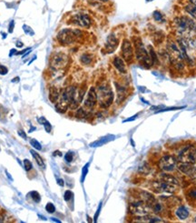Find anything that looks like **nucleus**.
Returning <instances> with one entry per match:
<instances>
[{
  "instance_id": "1",
  "label": "nucleus",
  "mask_w": 196,
  "mask_h": 223,
  "mask_svg": "<svg viewBox=\"0 0 196 223\" xmlns=\"http://www.w3.org/2000/svg\"><path fill=\"white\" fill-rule=\"evenodd\" d=\"M57 40L63 46H69L83 37V32L75 28H64L57 34Z\"/></svg>"
},
{
  "instance_id": "2",
  "label": "nucleus",
  "mask_w": 196,
  "mask_h": 223,
  "mask_svg": "<svg viewBox=\"0 0 196 223\" xmlns=\"http://www.w3.org/2000/svg\"><path fill=\"white\" fill-rule=\"evenodd\" d=\"M134 43H135V53L137 60L139 63L143 66L144 68H151L154 65L151 59V57L149 55L148 50L145 48L143 43L142 42L140 37H135L134 38Z\"/></svg>"
},
{
  "instance_id": "3",
  "label": "nucleus",
  "mask_w": 196,
  "mask_h": 223,
  "mask_svg": "<svg viewBox=\"0 0 196 223\" xmlns=\"http://www.w3.org/2000/svg\"><path fill=\"white\" fill-rule=\"evenodd\" d=\"M75 90H76V87H69L67 88H65L63 91V93L60 96V99L57 102L56 107H55L58 111H60V112H64V111L67 109V107H70V105L72 104L74 100Z\"/></svg>"
},
{
  "instance_id": "4",
  "label": "nucleus",
  "mask_w": 196,
  "mask_h": 223,
  "mask_svg": "<svg viewBox=\"0 0 196 223\" xmlns=\"http://www.w3.org/2000/svg\"><path fill=\"white\" fill-rule=\"evenodd\" d=\"M174 25L180 34H190L196 28V24L192 18L186 16L176 17L174 19Z\"/></svg>"
},
{
  "instance_id": "5",
  "label": "nucleus",
  "mask_w": 196,
  "mask_h": 223,
  "mask_svg": "<svg viewBox=\"0 0 196 223\" xmlns=\"http://www.w3.org/2000/svg\"><path fill=\"white\" fill-rule=\"evenodd\" d=\"M97 100L102 107H108L114 100V93L108 85L99 87L97 93Z\"/></svg>"
},
{
  "instance_id": "6",
  "label": "nucleus",
  "mask_w": 196,
  "mask_h": 223,
  "mask_svg": "<svg viewBox=\"0 0 196 223\" xmlns=\"http://www.w3.org/2000/svg\"><path fill=\"white\" fill-rule=\"evenodd\" d=\"M68 63V57L62 52L55 53L50 59V68L53 70H61Z\"/></svg>"
},
{
  "instance_id": "7",
  "label": "nucleus",
  "mask_w": 196,
  "mask_h": 223,
  "mask_svg": "<svg viewBox=\"0 0 196 223\" xmlns=\"http://www.w3.org/2000/svg\"><path fill=\"white\" fill-rule=\"evenodd\" d=\"M121 54L123 57V59L126 63H131L134 59L135 56V49L133 48V45L129 39H124L122 43L121 48Z\"/></svg>"
},
{
  "instance_id": "8",
  "label": "nucleus",
  "mask_w": 196,
  "mask_h": 223,
  "mask_svg": "<svg viewBox=\"0 0 196 223\" xmlns=\"http://www.w3.org/2000/svg\"><path fill=\"white\" fill-rule=\"evenodd\" d=\"M129 210L131 214L135 215L137 217H142V216H145L149 214L151 208L149 207L147 203L143 202V201H138V202H135L131 204Z\"/></svg>"
},
{
  "instance_id": "9",
  "label": "nucleus",
  "mask_w": 196,
  "mask_h": 223,
  "mask_svg": "<svg viewBox=\"0 0 196 223\" xmlns=\"http://www.w3.org/2000/svg\"><path fill=\"white\" fill-rule=\"evenodd\" d=\"M70 23L73 25H75L77 27H80V28H90V26L92 24V20H91L90 16L86 14H76L71 17Z\"/></svg>"
},
{
  "instance_id": "10",
  "label": "nucleus",
  "mask_w": 196,
  "mask_h": 223,
  "mask_svg": "<svg viewBox=\"0 0 196 223\" xmlns=\"http://www.w3.org/2000/svg\"><path fill=\"white\" fill-rule=\"evenodd\" d=\"M152 189L155 192L158 193H173L176 190L175 185L168 183L164 180L154 182L152 183Z\"/></svg>"
},
{
  "instance_id": "11",
  "label": "nucleus",
  "mask_w": 196,
  "mask_h": 223,
  "mask_svg": "<svg viewBox=\"0 0 196 223\" xmlns=\"http://www.w3.org/2000/svg\"><path fill=\"white\" fill-rule=\"evenodd\" d=\"M176 166V160L172 156L165 155L160 160L159 167L164 171H172Z\"/></svg>"
},
{
  "instance_id": "12",
  "label": "nucleus",
  "mask_w": 196,
  "mask_h": 223,
  "mask_svg": "<svg viewBox=\"0 0 196 223\" xmlns=\"http://www.w3.org/2000/svg\"><path fill=\"white\" fill-rule=\"evenodd\" d=\"M179 159L181 160V161L193 164L196 161V150L191 147H188L180 153Z\"/></svg>"
},
{
  "instance_id": "13",
  "label": "nucleus",
  "mask_w": 196,
  "mask_h": 223,
  "mask_svg": "<svg viewBox=\"0 0 196 223\" xmlns=\"http://www.w3.org/2000/svg\"><path fill=\"white\" fill-rule=\"evenodd\" d=\"M178 168L183 173L189 176L194 183H196V167H194L192 163L183 162L180 164Z\"/></svg>"
},
{
  "instance_id": "14",
  "label": "nucleus",
  "mask_w": 196,
  "mask_h": 223,
  "mask_svg": "<svg viewBox=\"0 0 196 223\" xmlns=\"http://www.w3.org/2000/svg\"><path fill=\"white\" fill-rule=\"evenodd\" d=\"M96 102H97V92L94 87H91L84 100V107L88 109H92L95 106Z\"/></svg>"
},
{
  "instance_id": "15",
  "label": "nucleus",
  "mask_w": 196,
  "mask_h": 223,
  "mask_svg": "<svg viewBox=\"0 0 196 223\" xmlns=\"http://www.w3.org/2000/svg\"><path fill=\"white\" fill-rule=\"evenodd\" d=\"M118 43H119L118 38L114 34L109 35V37H107V40H106V44H105V48H106L107 52L108 53L114 52L118 46Z\"/></svg>"
},
{
  "instance_id": "16",
  "label": "nucleus",
  "mask_w": 196,
  "mask_h": 223,
  "mask_svg": "<svg viewBox=\"0 0 196 223\" xmlns=\"http://www.w3.org/2000/svg\"><path fill=\"white\" fill-rule=\"evenodd\" d=\"M113 65L115 66V68L122 74H126L127 73V69H126V65L125 61L121 58L120 57H115L113 60Z\"/></svg>"
},
{
  "instance_id": "17",
  "label": "nucleus",
  "mask_w": 196,
  "mask_h": 223,
  "mask_svg": "<svg viewBox=\"0 0 196 223\" xmlns=\"http://www.w3.org/2000/svg\"><path fill=\"white\" fill-rule=\"evenodd\" d=\"M115 139V137L114 135H107V136H104V137L99 139L98 140H96V141L91 143V144H90V147H92V148L100 147V146H103V145L108 143L109 141H111V140H113V139Z\"/></svg>"
},
{
  "instance_id": "18",
  "label": "nucleus",
  "mask_w": 196,
  "mask_h": 223,
  "mask_svg": "<svg viewBox=\"0 0 196 223\" xmlns=\"http://www.w3.org/2000/svg\"><path fill=\"white\" fill-rule=\"evenodd\" d=\"M116 86V91H117V99L116 102L117 103H121L126 97V88L123 86H120L118 83H115Z\"/></svg>"
},
{
  "instance_id": "19",
  "label": "nucleus",
  "mask_w": 196,
  "mask_h": 223,
  "mask_svg": "<svg viewBox=\"0 0 196 223\" xmlns=\"http://www.w3.org/2000/svg\"><path fill=\"white\" fill-rule=\"evenodd\" d=\"M176 216L180 219H185L188 218L189 216V211L188 210L183 207V206H181L179 207L177 210H176Z\"/></svg>"
},
{
  "instance_id": "20",
  "label": "nucleus",
  "mask_w": 196,
  "mask_h": 223,
  "mask_svg": "<svg viewBox=\"0 0 196 223\" xmlns=\"http://www.w3.org/2000/svg\"><path fill=\"white\" fill-rule=\"evenodd\" d=\"M59 98V91L58 89L55 87H50L49 90V99L51 100V102L55 103L57 102V99Z\"/></svg>"
},
{
  "instance_id": "21",
  "label": "nucleus",
  "mask_w": 196,
  "mask_h": 223,
  "mask_svg": "<svg viewBox=\"0 0 196 223\" xmlns=\"http://www.w3.org/2000/svg\"><path fill=\"white\" fill-rule=\"evenodd\" d=\"M30 153L32 154V156L34 157L35 160L36 161V163L38 164V166H39V167H41V168H43V169H45V167H46L45 162H44L43 159L40 157V155H39L37 152H36L34 149H31V150H30Z\"/></svg>"
},
{
  "instance_id": "22",
  "label": "nucleus",
  "mask_w": 196,
  "mask_h": 223,
  "mask_svg": "<svg viewBox=\"0 0 196 223\" xmlns=\"http://www.w3.org/2000/svg\"><path fill=\"white\" fill-rule=\"evenodd\" d=\"M80 61L83 65L84 66H88L92 63L93 61V56L88 54V53H84L80 57Z\"/></svg>"
},
{
  "instance_id": "23",
  "label": "nucleus",
  "mask_w": 196,
  "mask_h": 223,
  "mask_svg": "<svg viewBox=\"0 0 196 223\" xmlns=\"http://www.w3.org/2000/svg\"><path fill=\"white\" fill-rule=\"evenodd\" d=\"M160 178H162V180H164L168 183L173 184V185H178V181L175 178H173L171 175H167V174H161Z\"/></svg>"
},
{
  "instance_id": "24",
  "label": "nucleus",
  "mask_w": 196,
  "mask_h": 223,
  "mask_svg": "<svg viewBox=\"0 0 196 223\" xmlns=\"http://www.w3.org/2000/svg\"><path fill=\"white\" fill-rule=\"evenodd\" d=\"M184 10L192 17V18H195L196 19V6L189 3L187 4L185 7H184Z\"/></svg>"
},
{
  "instance_id": "25",
  "label": "nucleus",
  "mask_w": 196,
  "mask_h": 223,
  "mask_svg": "<svg viewBox=\"0 0 196 223\" xmlns=\"http://www.w3.org/2000/svg\"><path fill=\"white\" fill-rule=\"evenodd\" d=\"M37 121H38L41 125H43L44 127H45V129H46L47 132H50V131H51V129H52L51 124L49 123V121H47L44 117H41V118L37 119Z\"/></svg>"
},
{
  "instance_id": "26",
  "label": "nucleus",
  "mask_w": 196,
  "mask_h": 223,
  "mask_svg": "<svg viewBox=\"0 0 196 223\" xmlns=\"http://www.w3.org/2000/svg\"><path fill=\"white\" fill-rule=\"evenodd\" d=\"M152 16H154V19L156 22H158V23H163V22L165 20L163 15L160 11H158V10H156V11L154 12V14H152Z\"/></svg>"
},
{
  "instance_id": "27",
  "label": "nucleus",
  "mask_w": 196,
  "mask_h": 223,
  "mask_svg": "<svg viewBox=\"0 0 196 223\" xmlns=\"http://www.w3.org/2000/svg\"><path fill=\"white\" fill-rule=\"evenodd\" d=\"M89 166H90V163H86L83 169H82V176H81V182L83 183L85 180V177L87 175V173H88V169H89Z\"/></svg>"
},
{
  "instance_id": "28",
  "label": "nucleus",
  "mask_w": 196,
  "mask_h": 223,
  "mask_svg": "<svg viewBox=\"0 0 196 223\" xmlns=\"http://www.w3.org/2000/svg\"><path fill=\"white\" fill-rule=\"evenodd\" d=\"M30 144H31V146H32L35 149H36V150H41V149H42L41 144H40L36 139H32L30 140Z\"/></svg>"
},
{
  "instance_id": "29",
  "label": "nucleus",
  "mask_w": 196,
  "mask_h": 223,
  "mask_svg": "<svg viewBox=\"0 0 196 223\" xmlns=\"http://www.w3.org/2000/svg\"><path fill=\"white\" fill-rule=\"evenodd\" d=\"M29 195H30V196L32 197V198L35 200V202H36V203L40 202L41 197H40V195H39V193H38L37 191H32V192L29 193Z\"/></svg>"
},
{
  "instance_id": "30",
  "label": "nucleus",
  "mask_w": 196,
  "mask_h": 223,
  "mask_svg": "<svg viewBox=\"0 0 196 223\" xmlns=\"http://www.w3.org/2000/svg\"><path fill=\"white\" fill-rule=\"evenodd\" d=\"M185 107H166L164 109H160L157 111V113H160V112H165V111H171V110H178V109H182V108H184Z\"/></svg>"
},
{
  "instance_id": "31",
  "label": "nucleus",
  "mask_w": 196,
  "mask_h": 223,
  "mask_svg": "<svg viewBox=\"0 0 196 223\" xmlns=\"http://www.w3.org/2000/svg\"><path fill=\"white\" fill-rule=\"evenodd\" d=\"M73 196H74V194H73V192L71 190H67L64 192V198L65 201H69V200L73 198Z\"/></svg>"
},
{
  "instance_id": "32",
  "label": "nucleus",
  "mask_w": 196,
  "mask_h": 223,
  "mask_svg": "<svg viewBox=\"0 0 196 223\" xmlns=\"http://www.w3.org/2000/svg\"><path fill=\"white\" fill-rule=\"evenodd\" d=\"M73 158H74V155H73V153H72V152H67V154L64 155V160L67 161V163L72 162Z\"/></svg>"
},
{
  "instance_id": "33",
  "label": "nucleus",
  "mask_w": 196,
  "mask_h": 223,
  "mask_svg": "<svg viewBox=\"0 0 196 223\" xmlns=\"http://www.w3.org/2000/svg\"><path fill=\"white\" fill-rule=\"evenodd\" d=\"M46 210L48 213H54L55 211V207L53 203H47L46 206Z\"/></svg>"
},
{
  "instance_id": "34",
  "label": "nucleus",
  "mask_w": 196,
  "mask_h": 223,
  "mask_svg": "<svg viewBox=\"0 0 196 223\" xmlns=\"http://www.w3.org/2000/svg\"><path fill=\"white\" fill-rule=\"evenodd\" d=\"M24 167H25V169H26V170H27V171H29L30 169H32V163L30 162V160H24Z\"/></svg>"
},
{
  "instance_id": "35",
  "label": "nucleus",
  "mask_w": 196,
  "mask_h": 223,
  "mask_svg": "<svg viewBox=\"0 0 196 223\" xmlns=\"http://www.w3.org/2000/svg\"><path fill=\"white\" fill-rule=\"evenodd\" d=\"M7 72H8V69L7 66L0 65V75H7Z\"/></svg>"
},
{
  "instance_id": "36",
  "label": "nucleus",
  "mask_w": 196,
  "mask_h": 223,
  "mask_svg": "<svg viewBox=\"0 0 196 223\" xmlns=\"http://www.w3.org/2000/svg\"><path fill=\"white\" fill-rule=\"evenodd\" d=\"M24 28V30H25V32H26V34H27V35H30V36H33L34 35V32H33V30L29 28V27H27V26H24L23 27Z\"/></svg>"
},
{
  "instance_id": "37",
  "label": "nucleus",
  "mask_w": 196,
  "mask_h": 223,
  "mask_svg": "<svg viewBox=\"0 0 196 223\" xmlns=\"http://www.w3.org/2000/svg\"><path fill=\"white\" fill-rule=\"evenodd\" d=\"M14 27H15V22H14V20H12V21L10 22L9 28H8L9 33H12V32H13V30H14Z\"/></svg>"
},
{
  "instance_id": "38",
  "label": "nucleus",
  "mask_w": 196,
  "mask_h": 223,
  "mask_svg": "<svg viewBox=\"0 0 196 223\" xmlns=\"http://www.w3.org/2000/svg\"><path fill=\"white\" fill-rule=\"evenodd\" d=\"M18 135L20 136V137H22L24 139H27V135H26V133H25V131H23V130H18Z\"/></svg>"
},
{
  "instance_id": "39",
  "label": "nucleus",
  "mask_w": 196,
  "mask_h": 223,
  "mask_svg": "<svg viewBox=\"0 0 196 223\" xmlns=\"http://www.w3.org/2000/svg\"><path fill=\"white\" fill-rule=\"evenodd\" d=\"M101 207H102V203H100V205H99V207H98V210H97V211H96V214L95 215V222L97 221V218H98V216H99V213H100V210H101Z\"/></svg>"
},
{
  "instance_id": "40",
  "label": "nucleus",
  "mask_w": 196,
  "mask_h": 223,
  "mask_svg": "<svg viewBox=\"0 0 196 223\" xmlns=\"http://www.w3.org/2000/svg\"><path fill=\"white\" fill-rule=\"evenodd\" d=\"M136 118H137V115H135V116H133V118H129V119H127L124 120V122H129V121H133V120H135V119Z\"/></svg>"
},
{
  "instance_id": "41",
  "label": "nucleus",
  "mask_w": 196,
  "mask_h": 223,
  "mask_svg": "<svg viewBox=\"0 0 196 223\" xmlns=\"http://www.w3.org/2000/svg\"><path fill=\"white\" fill-rule=\"evenodd\" d=\"M57 184H58L59 186L63 187V186L64 185V180H62V178H58V180H57Z\"/></svg>"
},
{
  "instance_id": "42",
  "label": "nucleus",
  "mask_w": 196,
  "mask_h": 223,
  "mask_svg": "<svg viewBox=\"0 0 196 223\" xmlns=\"http://www.w3.org/2000/svg\"><path fill=\"white\" fill-rule=\"evenodd\" d=\"M190 196L192 198H196V189H193L190 192Z\"/></svg>"
},
{
  "instance_id": "43",
  "label": "nucleus",
  "mask_w": 196,
  "mask_h": 223,
  "mask_svg": "<svg viewBox=\"0 0 196 223\" xmlns=\"http://www.w3.org/2000/svg\"><path fill=\"white\" fill-rule=\"evenodd\" d=\"M188 1H189V3H191V4L196 6V0H188Z\"/></svg>"
},
{
  "instance_id": "44",
  "label": "nucleus",
  "mask_w": 196,
  "mask_h": 223,
  "mask_svg": "<svg viewBox=\"0 0 196 223\" xmlns=\"http://www.w3.org/2000/svg\"><path fill=\"white\" fill-rule=\"evenodd\" d=\"M16 47H20V48H22V47H23V43L18 41V42L16 43Z\"/></svg>"
},
{
  "instance_id": "45",
  "label": "nucleus",
  "mask_w": 196,
  "mask_h": 223,
  "mask_svg": "<svg viewBox=\"0 0 196 223\" xmlns=\"http://www.w3.org/2000/svg\"><path fill=\"white\" fill-rule=\"evenodd\" d=\"M5 217H4V215H2V214H0V222H3L5 219Z\"/></svg>"
},
{
  "instance_id": "46",
  "label": "nucleus",
  "mask_w": 196,
  "mask_h": 223,
  "mask_svg": "<svg viewBox=\"0 0 196 223\" xmlns=\"http://www.w3.org/2000/svg\"><path fill=\"white\" fill-rule=\"evenodd\" d=\"M56 155H58V156H62V154H61V152H60V151H55V152H54V156H56Z\"/></svg>"
},
{
  "instance_id": "47",
  "label": "nucleus",
  "mask_w": 196,
  "mask_h": 223,
  "mask_svg": "<svg viewBox=\"0 0 196 223\" xmlns=\"http://www.w3.org/2000/svg\"><path fill=\"white\" fill-rule=\"evenodd\" d=\"M16 49H12V50H11V52H10V54H9V56L11 57L13 54H16Z\"/></svg>"
},
{
  "instance_id": "48",
  "label": "nucleus",
  "mask_w": 196,
  "mask_h": 223,
  "mask_svg": "<svg viewBox=\"0 0 196 223\" xmlns=\"http://www.w3.org/2000/svg\"><path fill=\"white\" fill-rule=\"evenodd\" d=\"M97 1H100V2H104V3H105V2H108L109 0H97Z\"/></svg>"
},
{
  "instance_id": "49",
  "label": "nucleus",
  "mask_w": 196,
  "mask_h": 223,
  "mask_svg": "<svg viewBox=\"0 0 196 223\" xmlns=\"http://www.w3.org/2000/svg\"><path fill=\"white\" fill-rule=\"evenodd\" d=\"M18 79H19V78H14V79L12 80V82H16Z\"/></svg>"
},
{
  "instance_id": "50",
  "label": "nucleus",
  "mask_w": 196,
  "mask_h": 223,
  "mask_svg": "<svg viewBox=\"0 0 196 223\" xmlns=\"http://www.w3.org/2000/svg\"><path fill=\"white\" fill-rule=\"evenodd\" d=\"M146 1H148V2H150V1H152V0H146Z\"/></svg>"
}]
</instances>
